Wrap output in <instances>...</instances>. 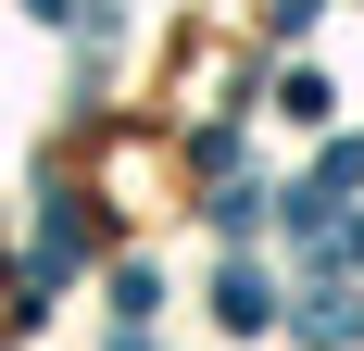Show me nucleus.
<instances>
[{"label": "nucleus", "instance_id": "obj_1", "mask_svg": "<svg viewBox=\"0 0 364 351\" xmlns=\"http://www.w3.org/2000/svg\"><path fill=\"white\" fill-rule=\"evenodd\" d=\"M214 314L226 326H277V276H264V264H226V276H214Z\"/></svg>", "mask_w": 364, "mask_h": 351}, {"label": "nucleus", "instance_id": "obj_2", "mask_svg": "<svg viewBox=\"0 0 364 351\" xmlns=\"http://www.w3.org/2000/svg\"><path fill=\"white\" fill-rule=\"evenodd\" d=\"M301 339H314V351H352V339H364V301L314 288V301H301Z\"/></svg>", "mask_w": 364, "mask_h": 351}]
</instances>
